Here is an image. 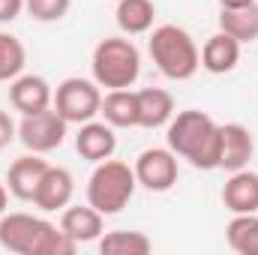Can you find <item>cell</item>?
Instances as JSON below:
<instances>
[{"label":"cell","instance_id":"9c48e42d","mask_svg":"<svg viewBox=\"0 0 258 255\" xmlns=\"http://www.w3.org/2000/svg\"><path fill=\"white\" fill-rule=\"evenodd\" d=\"M9 105L18 114H36L54 105V90L42 75L21 72L18 78L9 81Z\"/></svg>","mask_w":258,"mask_h":255},{"label":"cell","instance_id":"ba28073f","mask_svg":"<svg viewBox=\"0 0 258 255\" xmlns=\"http://www.w3.org/2000/svg\"><path fill=\"white\" fill-rule=\"evenodd\" d=\"M132 171H135L138 186H144L147 192H168L180 174L177 153L171 147H147L138 153Z\"/></svg>","mask_w":258,"mask_h":255},{"label":"cell","instance_id":"7a4b0ae2","mask_svg":"<svg viewBox=\"0 0 258 255\" xmlns=\"http://www.w3.org/2000/svg\"><path fill=\"white\" fill-rule=\"evenodd\" d=\"M0 246L15 255H72L78 249V243L66 237L60 225L33 213H3Z\"/></svg>","mask_w":258,"mask_h":255},{"label":"cell","instance_id":"277c9868","mask_svg":"<svg viewBox=\"0 0 258 255\" xmlns=\"http://www.w3.org/2000/svg\"><path fill=\"white\" fill-rule=\"evenodd\" d=\"M90 72L105 90L132 87L141 75V51L129 36H105L90 54Z\"/></svg>","mask_w":258,"mask_h":255},{"label":"cell","instance_id":"30bf717a","mask_svg":"<svg viewBox=\"0 0 258 255\" xmlns=\"http://www.w3.org/2000/svg\"><path fill=\"white\" fill-rule=\"evenodd\" d=\"M255 153V141L243 123H219V168L240 171L249 168Z\"/></svg>","mask_w":258,"mask_h":255},{"label":"cell","instance_id":"4fadbf2b","mask_svg":"<svg viewBox=\"0 0 258 255\" xmlns=\"http://www.w3.org/2000/svg\"><path fill=\"white\" fill-rule=\"evenodd\" d=\"M60 228L78 246L96 243L102 237V231H105V216L90 204H66L60 210Z\"/></svg>","mask_w":258,"mask_h":255},{"label":"cell","instance_id":"f1b7e54d","mask_svg":"<svg viewBox=\"0 0 258 255\" xmlns=\"http://www.w3.org/2000/svg\"><path fill=\"white\" fill-rule=\"evenodd\" d=\"M114 3H117V0H114Z\"/></svg>","mask_w":258,"mask_h":255},{"label":"cell","instance_id":"8992f818","mask_svg":"<svg viewBox=\"0 0 258 255\" xmlns=\"http://www.w3.org/2000/svg\"><path fill=\"white\" fill-rule=\"evenodd\" d=\"M54 108L57 114L63 117L66 123L72 126H81L93 117H99V108H102V87L93 81V78H81V75H72L63 78L54 90Z\"/></svg>","mask_w":258,"mask_h":255},{"label":"cell","instance_id":"8fae6325","mask_svg":"<svg viewBox=\"0 0 258 255\" xmlns=\"http://www.w3.org/2000/svg\"><path fill=\"white\" fill-rule=\"evenodd\" d=\"M75 150L81 159L87 162H102V159H111L114 150H117V135H114V126L105 123V120H87L81 123L78 132H75Z\"/></svg>","mask_w":258,"mask_h":255},{"label":"cell","instance_id":"7c38bea8","mask_svg":"<svg viewBox=\"0 0 258 255\" xmlns=\"http://www.w3.org/2000/svg\"><path fill=\"white\" fill-rule=\"evenodd\" d=\"M75 195V177L69 174V168L60 165H48V171L42 174L36 195H33V207H39L42 213H57L66 204H72Z\"/></svg>","mask_w":258,"mask_h":255},{"label":"cell","instance_id":"7402d4cb","mask_svg":"<svg viewBox=\"0 0 258 255\" xmlns=\"http://www.w3.org/2000/svg\"><path fill=\"white\" fill-rule=\"evenodd\" d=\"M102 255H147L153 252V240L144 231H102L96 240Z\"/></svg>","mask_w":258,"mask_h":255},{"label":"cell","instance_id":"ffe728a7","mask_svg":"<svg viewBox=\"0 0 258 255\" xmlns=\"http://www.w3.org/2000/svg\"><path fill=\"white\" fill-rule=\"evenodd\" d=\"M219 30L237 39L240 45H249L258 39V0L237 9H219Z\"/></svg>","mask_w":258,"mask_h":255},{"label":"cell","instance_id":"44dd1931","mask_svg":"<svg viewBox=\"0 0 258 255\" xmlns=\"http://www.w3.org/2000/svg\"><path fill=\"white\" fill-rule=\"evenodd\" d=\"M225 240L237 255H258V213H234L225 225Z\"/></svg>","mask_w":258,"mask_h":255},{"label":"cell","instance_id":"d4e9b609","mask_svg":"<svg viewBox=\"0 0 258 255\" xmlns=\"http://www.w3.org/2000/svg\"><path fill=\"white\" fill-rule=\"evenodd\" d=\"M15 138H18V123H12V117L6 111H0V150L9 147Z\"/></svg>","mask_w":258,"mask_h":255},{"label":"cell","instance_id":"9a60e30c","mask_svg":"<svg viewBox=\"0 0 258 255\" xmlns=\"http://www.w3.org/2000/svg\"><path fill=\"white\" fill-rule=\"evenodd\" d=\"M222 204L234 213H258V174L249 168L228 171V180L222 186Z\"/></svg>","mask_w":258,"mask_h":255},{"label":"cell","instance_id":"2e32d148","mask_svg":"<svg viewBox=\"0 0 258 255\" xmlns=\"http://www.w3.org/2000/svg\"><path fill=\"white\" fill-rule=\"evenodd\" d=\"M240 42L231 39L228 33L216 30L204 45H201V69L210 75H228L240 63Z\"/></svg>","mask_w":258,"mask_h":255},{"label":"cell","instance_id":"3957f363","mask_svg":"<svg viewBox=\"0 0 258 255\" xmlns=\"http://www.w3.org/2000/svg\"><path fill=\"white\" fill-rule=\"evenodd\" d=\"M147 51L153 57L156 69L171 78V81H189L195 72L201 69V51L189 36V30L177 24H159L150 30Z\"/></svg>","mask_w":258,"mask_h":255},{"label":"cell","instance_id":"ac0fdd59","mask_svg":"<svg viewBox=\"0 0 258 255\" xmlns=\"http://www.w3.org/2000/svg\"><path fill=\"white\" fill-rule=\"evenodd\" d=\"M102 120L111 123L114 129H132L138 126V99L132 87H120V90H108L102 96V108H99Z\"/></svg>","mask_w":258,"mask_h":255},{"label":"cell","instance_id":"484cf974","mask_svg":"<svg viewBox=\"0 0 258 255\" xmlns=\"http://www.w3.org/2000/svg\"><path fill=\"white\" fill-rule=\"evenodd\" d=\"M24 12V0H0V24L15 21Z\"/></svg>","mask_w":258,"mask_h":255},{"label":"cell","instance_id":"603a6c76","mask_svg":"<svg viewBox=\"0 0 258 255\" xmlns=\"http://www.w3.org/2000/svg\"><path fill=\"white\" fill-rule=\"evenodd\" d=\"M27 66V48L18 36L0 33V81H12Z\"/></svg>","mask_w":258,"mask_h":255},{"label":"cell","instance_id":"4316f807","mask_svg":"<svg viewBox=\"0 0 258 255\" xmlns=\"http://www.w3.org/2000/svg\"><path fill=\"white\" fill-rule=\"evenodd\" d=\"M216 3H219V9H237V6H249L255 0H216Z\"/></svg>","mask_w":258,"mask_h":255},{"label":"cell","instance_id":"5b68a950","mask_svg":"<svg viewBox=\"0 0 258 255\" xmlns=\"http://www.w3.org/2000/svg\"><path fill=\"white\" fill-rule=\"evenodd\" d=\"M135 189H138V180L132 165L111 156L96 162L93 174L87 177V204L96 207L102 216H114L132 201Z\"/></svg>","mask_w":258,"mask_h":255},{"label":"cell","instance_id":"6da1fadb","mask_svg":"<svg viewBox=\"0 0 258 255\" xmlns=\"http://www.w3.org/2000/svg\"><path fill=\"white\" fill-rule=\"evenodd\" d=\"M165 141L177 153V159H186L198 171L219 168V123L198 111H174V117L165 126Z\"/></svg>","mask_w":258,"mask_h":255},{"label":"cell","instance_id":"5bb4252c","mask_svg":"<svg viewBox=\"0 0 258 255\" xmlns=\"http://www.w3.org/2000/svg\"><path fill=\"white\" fill-rule=\"evenodd\" d=\"M48 171V162L42 159V153H24L18 156L9 171H6V186H9V195H15L18 201H33L36 195V186L42 180V174Z\"/></svg>","mask_w":258,"mask_h":255},{"label":"cell","instance_id":"52a82bcc","mask_svg":"<svg viewBox=\"0 0 258 255\" xmlns=\"http://www.w3.org/2000/svg\"><path fill=\"white\" fill-rule=\"evenodd\" d=\"M66 123L63 117L57 114V108H45V111H36V114H21V123H18V141L30 150V153H51L57 150L66 141Z\"/></svg>","mask_w":258,"mask_h":255},{"label":"cell","instance_id":"d6986e66","mask_svg":"<svg viewBox=\"0 0 258 255\" xmlns=\"http://www.w3.org/2000/svg\"><path fill=\"white\" fill-rule=\"evenodd\" d=\"M153 18H156L153 0H117L114 21H117V27H120L123 36L150 33L153 30Z\"/></svg>","mask_w":258,"mask_h":255},{"label":"cell","instance_id":"e0dca14e","mask_svg":"<svg viewBox=\"0 0 258 255\" xmlns=\"http://www.w3.org/2000/svg\"><path fill=\"white\" fill-rule=\"evenodd\" d=\"M138 99V126L141 129H159L168 126L174 117V96L162 87H141L135 90Z\"/></svg>","mask_w":258,"mask_h":255},{"label":"cell","instance_id":"83f0119b","mask_svg":"<svg viewBox=\"0 0 258 255\" xmlns=\"http://www.w3.org/2000/svg\"><path fill=\"white\" fill-rule=\"evenodd\" d=\"M6 204H9V186H6V180H0V216L6 213Z\"/></svg>","mask_w":258,"mask_h":255},{"label":"cell","instance_id":"cb8c5ba5","mask_svg":"<svg viewBox=\"0 0 258 255\" xmlns=\"http://www.w3.org/2000/svg\"><path fill=\"white\" fill-rule=\"evenodd\" d=\"M69 6H72V0H24V12L42 24H54V21L66 18Z\"/></svg>","mask_w":258,"mask_h":255}]
</instances>
